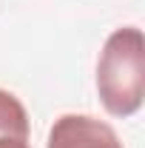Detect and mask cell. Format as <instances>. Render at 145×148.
Returning <instances> with one entry per match:
<instances>
[{"label": "cell", "mask_w": 145, "mask_h": 148, "mask_svg": "<svg viewBox=\"0 0 145 148\" xmlns=\"http://www.w3.org/2000/svg\"><path fill=\"white\" fill-rule=\"evenodd\" d=\"M97 94L111 117H134L145 97V37L137 26L114 29L97 60Z\"/></svg>", "instance_id": "obj_1"}, {"label": "cell", "mask_w": 145, "mask_h": 148, "mask_svg": "<svg viewBox=\"0 0 145 148\" xmlns=\"http://www.w3.org/2000/svg\"><path fill=\"white\" fill-rule=\"evenodd\" d=\"M46 148H122L117 131L91 114H63L57 117Z\"/></svg>", "instance_id": "obj_2"}, {"label": "cell", "mask_w": 145, "mask_h": 148, "mask_svg": "<svg viewBox=\"0 0 145 148\" xmlns=\"http://www.w3.org/2000/svg\"><path fill=\"white\" fill-rule=\"evenodd\" d=\"M0 137L29 140V111L6 88H0Z\"/></svg>", "instance_id": "obj_3"}, {"label": "cell", "mask_w": 145, "mask_h": 148, "mask_svg": "<svg viewBox=\"0 0 145 148\" xmlns=\"http://www.w3.org/2000/svg\"><path fill=\"white\" fill-rule=\"evenodd\" d=\"M0 148H31L29 140H20V137H0Z\"/></svg>", "instance_id": "obj_4"}]
</instances>
